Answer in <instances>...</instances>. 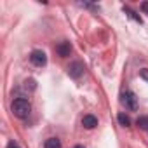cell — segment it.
I'll list each match as a JSON object with an SVG mask.
<instances>
[{"label":"cell","mask_w":148,"mask_h":148,"mask_svg":"<svg viewBox=\"0 0 148 148\" xmlns=\"http://www.w3.org/2000/svg\"><path fill=\"white\" fill-rule=\"evenodd\" d=\"M84 70H86V66H84L82 61H73V63H70V66H68V75H70L71 79H80V77L84 75Z\"/></svg>","instance_id":"obj_3"},{"label":"cell","mask_w":148,"mask_h":148,"mask_svg":"<svg viewBox=\"0 0 148 148\" xmlns=\"http://www.w3.org/2000/svg\"><path fill=\"white\" fill-rule=\"evenodd\" d=\"M7 148H19V145H18L16 141H9V145H7Z\"/></svg>","instance_id":"obj_14"},{"label":"cell","mask_w":148,"mask_h":148,"mask_svg":"<svg viewBox=\"0 0 148 148\" xmlns=\"http://www.w3.org/2000/svg\"><path fill=\"white\" fill-rule=\"evenodd\" d=\"M56 52H58V56H61V58L70 56V52H71V44H70V42H66V40L59 42V44L56 45Z\"/></svg>","instance_id":"obj_5"},{"label":"cell","mask_w":148,"mask_h":148,"mask_svg":"<svg viewBox=\"0 0 148 148\" xmlns=\"http://www.w3.org/2000/svg\"><path fill=\"white\" fill-rule=\"evenodd\" d=\"M120 103H122L127 110H131V112H136V110H138V98H136V94H134L132 91L122 92V94H120Z\"/></svg>","instance_id":"obj_2"},{"label":"cell","mask_w":148,"mask_h":148,"mask_svg":"<svg viewBox=\"0 0 148 148\" xmlns=\"http://www.w3.org/2000/svg\"><path fill=\"white\" fill-rule=\"evenodd\" d=\"M124 12H125V14H127V16H129L131 19H134V21H138V23H141V18H139V16H138V14H136L134 11H131L129 7H124Z\"/></svg>","instance_id":"obj_10"},{"label":"cell","mask_w":148,"mask_h":148,"mask_svg":"<svg viewBox=\"0 0 148 148\" xmlns=\"http://www.w3.org/2000/svg\"><path fill=\"white\" fill-rule=\"evenodd\" d=\"M139 77H141L143 80H146V82H148V68H143V70L139 71Z\"/></svg>","instance_id":"obj_11"},{"label":"cell","mask_w":148,"mask_h":148,"mask_svg":"<svg viewBox=\"0 0 148 148\" xmlns=\"http://www.w3.org/2000/svg\"><path fill=\"white\" fill-rule=\"evenodd\" d=\"M82 7H87V9H94V11H98L99 7L98 5H94V4H87V2H84V4H80Z\"/></svg>","instance_id":"obj_12"},{"label":"cell","mask_w":148,"mask_h":148,"mask_svg":"<svg viewBox=\"0 0 148 148\" xmlns=\"http://www.w3.org/2000/svg\"><path fill=\"white\" fill-rule=\"evenodd\" d=\"M138 125H139V129H145V131H148V115H143V117H139V119H138Z\"/></svg>","instance_id":"obj_9"},{"label":"cell","mask_w":148,"mask_h":148,"mask_svg":"<svg viewBox=\"0 0 148 148\" xmlns=\"http://www.w3.org/2000/svg\"><path fill=\"white\" fill-rule=\"evenodd\" d=\"M11 110L18 119H26L32 112V103L25 98H16L11 105Z\"/></svg>","instance_id":"obj_1"},{"label":"cell","mask_w":148,"mask_h":148,"mask_svg":"<svg viewBox=\"0 0 148 148\" xmlns=\"http://www.w3.org/2000/svg\"><path fill=\"white\" fill-rule=\"evenodd\" d=\"M82 125H84L86 129H92V127L98 125V119H96L94 115H84V119H82Z\"/></svg>","instance_id":"obj_6"},{"label":"cell","mask_w":148,"mask_h":148,"mask_svg":"<svg viewBox=\"0 0 148 148\" xmlns=\"http://www.w3.org/2000/svg\"><path fill=\"white\" fill-rule=\"evenodd\" d=\"M44 148H61V141L58 138H49V139H45Z\"/></svg>","instance_id":"obj_7"},{"label":"cell","mask_w":148,"mask_h":148,"mask_svg":"<svg viewBox=\"0 0 148 148\" xmlns=\"http://www.w3.org/2000/svg\"><path fill=\"white\" fill-rule=\"evenodd\" d=\"M141 11H143L145 14H148V2H143V4H141Z\"/></svg>","instance_id":"obj_13"},{"label":"cell","mask_w":148,"mask_h":148,"mask_svg":"<svg viewBox=\"0 0 148 148\" xmlns=\"http://www.w3.org/2000/svg\"><path fill=\"white\" fill-rule=\"evenodd\" d=\"M73 148H84V145H77V146H73Z\"/></svg>","instance_id":"obj_15"},{"label":"cell","mask_w":148,"mask_h":148,"mask_svg":"<svg viewBox=\"0 0 148 148\" xmlns=\"http://www.w3.org/2000/svg\"><path fill=\"white\" fill-rule=\"evenodd\" d=\"M30 61H32V64H35V66H45V64H47V56H45L44 51L35 49V51H32V54H30Z\"/></svg>","instance_id":"obj_4"},{"label":"cell","mask_w":148,"mask_h":148,"mask_svg":"<svg viewBox=\"0 0 148 148\" xmlns=\"http://www.w3.org/2000/svg\"><path fill=\"white\" fill-rule=\"evenodd\" d=\"M117 119H119V124H120L122 127H129V125H131V119H129L125 113H119Z\"/></svg>","instance_id":"obj_8"}]
</instances>
